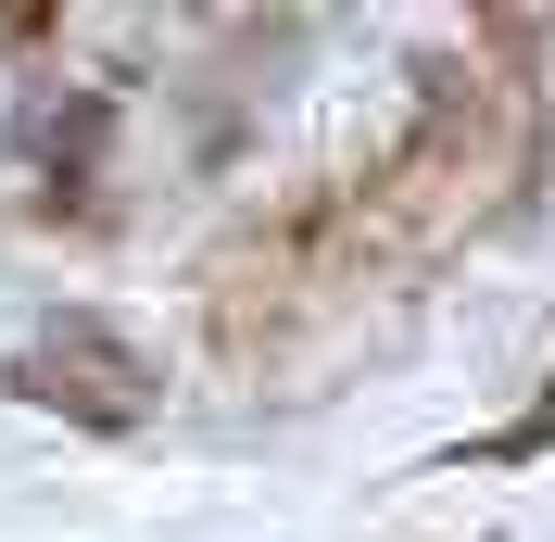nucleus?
Instances as JSON below:
<instances>
[{"label":"nucleus","mask_w":555,"mask_h":542,"mask_svg":"<svg viewBox=\"0 0 555 542\" xmlns=\"http://www.w3.org/2000/svg\"><path fill=\"white\" fill-rule=\"evenodd\" d=\"M480 454H492V467H530V454H555V366H543V391H530V416H518V429H492Z\"/></svg>","instance_id":"obj_2"},{"label":"nucleus","mask_w":555,"mask_h":542,"mask_svg":"<svg viewBox=\"0 0 555 542\" xmlns=\"http://www.w3.org/2000/svg\"><path fill=\"white\" fill-rule=\"evenodd\" d=\"M13 391L51 404V416H76V429H139V416L165 404L152 353H139L114 315H64V328H38L26 353H13Z\"/></svg>","instance_id":"obj_1"}]
</instances>
